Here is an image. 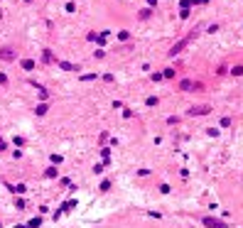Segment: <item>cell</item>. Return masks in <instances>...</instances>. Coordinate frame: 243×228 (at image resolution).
Masks as SVG:
<instances>
[{"label": "cell", "instance_id": "obj_1", "mask_svg": "<svg viewBox=\"0 0 243 228\" xmlns=\"http://www.w3.org/2000/svg\"><path fill=\"white\" fill-rule=\"evenodd\" d=\"M187 42H189V37H187V39H182V42H177V44H175V47H172V49H170V54H172V56H175V54H177V52H179V49H182V47H184V44H187Z\"/></svg>", "mask_w": 243, "mask_h": 228}, {"label": "cell", "instance_id": "obj_2", "mask_svg": "<svg viewBox=\"0 0 243 228\" xmlns=\"http://www.w3.org/2000/svg\"><path fill=\"white\" fill-rule=\"evenodd\" d=\"M179 89H182V91H189V89H192V81H182Z\"/></svg>", "mask_w": 243, "mask_h": 228}]
</instances>
